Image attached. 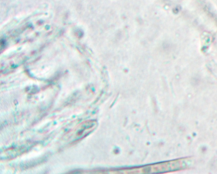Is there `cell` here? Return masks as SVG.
<instances>
[{
	"label": "cell",
	"instance_id": "cell-1",
	"mask_svg": "<svg viewBox=\"0 0 217 174\" xmlns=\"http://www.w3.org/2000/svg\"><path fill=\"white\" fill-rule=\"evenodd\" d=\"M92 126L90 122H85L78 126L71 135V141L73 142L82 139L89 132Z\"/></svg>",
	"mask_w": 217,
	"mask_h": 174
}]
</instances>
